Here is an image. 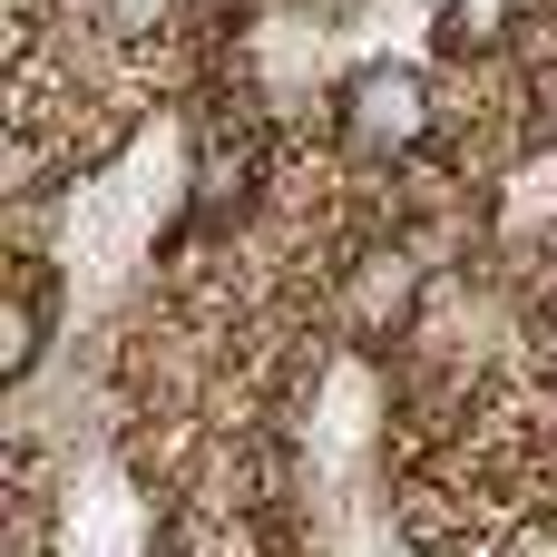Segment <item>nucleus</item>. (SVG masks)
Listing matches in <instances>:
<instances>
[{"mask_svg": "<svg viewBox=\"0 0 557 557\" xmlns=\"http://www.w3.org/2000/svg\"><path fill=\"white\" fill-rule=\"evenodd\" d=\"M333 127H343V147L352 157H411V147H431V127H441V78L421 69V59H362L352 78H343V98H333Z\"/></svg>", "mask_w": 557, "mask_h": 557, "instance_id": "1", "label": "nucleus"}, {"mask_svg": "<svg viewBox=\"0 0 557 557\" xmlns=\"http://www.w3.org/2000/svg\"><path fill=\"white\" fill-rule=\"evenodd\" d=\"M411 304H421V264H411V255H362L352 294H343V323H352L362 343H382L392 323H411Z\"/></svg>", "mask_w": 557, "mask_h": 557, "instance_id": "2", "label": "nucleus"}, {"mask_svg": "<svg viewBox=\"0 0 557 557\" xmlns=\"http://www.w3.org/2000/svg\"><path fill=\"white\" fill-rule=\"evenodd\" d=\"M529 29V0H441V49L450 59H499Z\"/></svg>", "mask_w": 557, "mask_h": 557, "instance_id": "3", "label": "nucleus"}, {"mask_svg": "<svg viewBox=\"0 0 557 557\" xmlns=\"http://www.w3.org/2000/svg\"><path fill=\"white\" fill-rule=\"evenodd\" d=\"M39 343H49V304H39V284L20 274V284H10V313H0V372L20 382V372L39 362Z\"/></svg>", "mask_w": 557, "mask_h": 557, "instance_id": "4", "label": "nucleus"}]
</instances>
